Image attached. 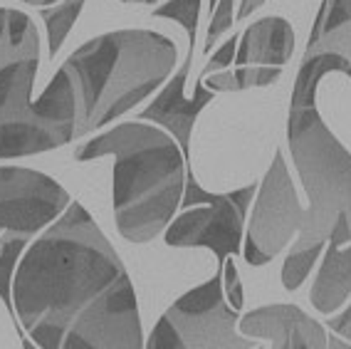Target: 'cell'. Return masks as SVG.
I'll list each match as a JSON object with an SVG mask.
<instances>
[{
    "instance_id": "obj_17",
    "label": "cell",
    "mask_w": 351,
    "mask_h": 349,
    "mask_svg": "<svg viewBox=\"0 0 351 349\" xmlns=\"http://www.w3.org/2000/svg\"><path fill=\"white\" fill-rule=\"evenodd\" d=\"M238 0H218L213 8H210V25H208L206 32V55L215 47L223 35L235 25V20H238Z\"/></svg>"
},
{
    "instance_id": "obj_28",
    "label": "cell",
    "mask_w": 351,
    "mask_h": 349,
    "mask_svg": "<svg viewBox=\"0 0 351 349\" xmlns=\"http://www.w3.org/2000/svg\"><path fill=\"white\" fill-rule=\"evenodd\" d=\"M255 349H263V347H260V344H257V347H255Z\"/></svg>"
},
{
    "instance_id": "obj_12",
    "label": "cell",
    "mask_w": 351,
    "mask_h": 349,
    "mask_svg": "<svg viewBox=\"0 0 351 349\" xmlns=\"http://www.w3.org/2000/svg\"><path fill=\"white\" fill-rule=\"evenodd\" d=\"M240 332L245 337H260L267 330H277L287 337L289 349H329V335L317 319L297 305H267L257 307L240 317Z\"/></svg>"
},
{
    "instance_id": "obj_24",
    "label": "cell",
    "mask_w": 351,
    "mask_h": 349,
    "mask_svg": "<svg viewBox=\"0 0 351 349\" xmlns=\"http://www.w3.org/2000/svg\"><path fill=\"white\" fill-rule=\"evenodd\" d=\"M329 349H351V344H346L339 335H329Z\"/></svg>"
},
{
    "instance_id": "obj_6",
    "label": "cell",
    "mask_w": 351,
    "mask_h": 349,
    "mask_svg": "<svg viewBox=\"0 0 351 349\" xmlns=\"http://www.w3.org/2000/svg\"><path fill=\"white\" fill-rule=\"evenodd\" d=\"M304 218L307 208L302 206L295 183L289 179L285 154L277 149L252 201V216L247 218L243 243L245 262L252 268L272 262L292 243V238L297 240Z\"/></svg>"
},
{
    "instance_id": "obj_14",
    "label": "cell",
    "mask_w": 351,
    "mask_h": 349,
    "mask_svg": "<svg viewBox=\"0 0 351 349\" xmlns=\"http://www.w3.org/2000/svg\"><path fill=\"white\" fill-rule=\"evenodd\" d=\"M30 245V238H20L3 233L0 236V297L5 302L10 317H15L13 305V270L23 258V250Z\"/></svg>"
},
{
    "instance_id": "obj_16",
    "label": "cell",
    "mask_w": 351,
    "mask_h": 349,
    "mask_svg": "<svg viewBox=\"0 0 351 349\" xmlns=\"http://www.w3.org/2000/svg\"><path fill=\"white\" fill-rule=\"evenodd\" d=\"M201 3L203 0H166L163 5L154 10V15L176 20L189 35H195L198 32V18H201Z\"/></svg>"
},
{
    "instance_id": "obj_19",
    "label": "cell",
    "mask_w": 351,
    "mask_h": 349,
    "mask_svg": "<svg viewBox=\"0 0 351 349\" xmlns=\"http://www.w3.org/2000/svg\"><path fill=\"white\" fill-rule=\"evenodd\" d=\"M144 349H186V344H183L181 335H178V330L173 327V322L163 315L156 322V327H154V332H151L149 342H146Z\"/></svg>"
},
{
    "instance_id": "obj_1",
    "label": "cell",
    "mask_w": 351,
    "mask_h": 349,
    "mask_svg": "<svg viewBox=\"0 0 351 349\" xmlns=\"http://www.w3.org/2000/svg\"><path fill=\"white\" fill-rule=\"evenodd\" d=\"M124 280L129 275L117 250L75 201L20 258L15 330L38 349H62L69 327Z\"/></svg>"
},
{
    "instance_id": "obj_22",
    "label": "cell",
    "mask_w": 351,
    "mask_h": 349,
    "mask_svg": "<svg viewBox=\"0 0 351 349\" xmlns=\"http://www.w3.org/2000/svg\"><path fill=\"white\" fill-rule=\"evenodd\" d=\"M267 0H240V5H238V20H247L252 13H257L260 8L265 5Z\"/></svg>"
},
{
    "instance_id": "obj_15",
    "label": "cell",
    "mask_w": 351,
    "mask_h": 349,
    "mask_svg": "<svg viewBox=\"0 0 351 349\" xmlns=\"http://www.w3.org/2000/svg\"><path fill=\"white\" fill-rule=\"evenodd\" d=\"M324 253V245H314V248H289L287 258L282 262V285L285 290L295 293L304 285V280L309 278L312 268L317 265V260Z\"/></svg>"
},
{
    "instance_id": "obj_13",
    "label": "cell",
    "mask_w": 351,
    "mask_h": 349,
    "mask_svg": "<svg viewBox=\"0 0 351 349\" xmlns=\"http://www.w3.org/2000/svg\"><path fill=\"white\" fill-rule=\"evenodd\" d=\"M82 5H84V0H60L52 8H40V18L45 23V30H47V52H50V57L60 52L64 38L80 18Z\"/></svg>"
},
{
    "instance_id": "obj_7",
    "label": "cell",
    "mask_w": 351,
    "mask_h": 349,
    "mask_svg": "<svg viewBox=\"0 0 351 349\" xmlns=\"http://www.w3.org/2000/svg\"><path fill=\"white\" fill-rule=\"evenodd\" d=\"M295 52V30L280 15L255 20L238 38L235 67L201 77L210 92H245L270 87L280 80L282 67Z\"/></svg>"
},
{
    "instance_id": "obj_9",
    "label": "cell",
    "mask_w": 351,
    "mask_h": 349,
    "mask_svg": "<svg viewBox=\"0 0 351 349\" xmlns=\"http://www.w3.org/2000/svg\"><path fill=\"white\" fill-rule=\"evenodd\" d=\"M72 203L47 174L23 166H0V233L32 238L55 223Z\"/></svg>"
},
{
    "instance_id": "obj_29",
    "label": "cell",
    "mask_w": 351,
    "mask_h": 349,
    "mask_svg": "<svg viewBox=\"0 0 351 349\" xmlns=\"http://www.w3.org/2000/svg\"><path fill=\"white\" fill-rule=\"evenodd\" d=\"M0 236H3V233H0Z\"/></svg>"
},
{
    "instance_id": "obj_10",
    "label": "cell",
    "mask_w": 351,
    "mask_h": 349,
    "mask_svg": "<svg viewBox=\"0 0 351 349\" xmlns=\"http://www.w3.org/2000/svg\"><path fill=\"white\" fill-rule=\"evenodd\" d=\"M193 55H195V35H189V55H186V60L169 77V82L161 87V92L151 100V104L144 106L141 114H138L141 122H151V124L169 131L171 137L178 142V146L186 154L189 164H191V134H193L195 119L218 97V94L210 92L203 85V80L195 82L193 97H186V82H189V72L193 67Z\"/></svg>"
},
{
    "instance_id": "obj_11",
    "label": "cell",
    "mask_w": 351,
    "mask_h": 349,
    "mask_svg": "<svg viewBox=\"0 0 351 349\" xmlns=\"http://www.w3.org/2000/svg\"><path fill=\"white\" fill-rule=\"evenodd\" d=\"M351 297V225L346 221L334 228L322 253L319 273L314 278L312 300L319 315H337Z\"/></svg>"
},
{
    "instance_id": "obj_5",
    "label": "cell",
    "mask_w": 351,
    "mask_h": 349,
    "mask_svg": "<svg viewBox=\"0 0 351 349\" xmlns=\"http://www.w3.org/2000/svg\"><path fill=\"white\" fill-rule=\"evenodd\" d=\"M257 183L213 194L198 183L193 168L186 176V194L181 201V216H176L163 231V240L171 248H208L215 253L220 268L230 256L243 253L245 228H247V208L252 206Z\"/></svg>"
},
{
    "instance_id": "obj_21",
    "label": "cell",
    "mask_w": 351,
    "mask_h": 349,
    "mask_svg": "<svg viewBox=\"0 0 351 349\" xmlns=\"http://www.w3.org/2000/svg\"><path fill=\"white\" fill-rule=\"evenodd\" d=\"M326 324H329V330L337 332V335L341 337V339L351 342V305L344 307V310L339 312L337 317H332Z\"/></svg>"
},
{
    "instance_id": "obj_20",
    "label": "cell",
    "mask_w": 351,
    "mask_h": 349,
    "mask_svg": "<svg viewBox=\"0 0 351 349\" xmlns=\"http://www.w3.org/2000/svg\"><path fill=\"white\" fill-rule=\"evenodd\" d=\"M235 52H238V38L232 35V38H228L226 43L213 52V57H210V60L206 63V67H203L201 77L213 75V72H223V69H230V65L235 63Z\"/></svg>"
},
{
    "instance_id": "obj_2",
    "label": "cell",
    "mask_w": 351,
    "mask_h": 349,
    "mask_svg": "<svg viewBox=\"0 0 351 349\" xmlns=\"http://www.w3.org/2000/svg\"><path fill=\"white\" fill-rule=\"evenodd\" d=\"M114 156V218L129 243H149L176 218L186 194L189 159L169 131L151 122H124L77 146V161Z\"/></svg>"
},
{
    "instance_id": "obj_3",
    "label": "cell",
    "mask_w": 351,
    "mask_h": 349,
    "mask_svg": "<svg viewBox=\"0 0 351 349\" xmlns=\"http://www.w3.org/2000/svg\"><path fill=\"white\" fill-rule=\"evenodd\" d=\"M176 63L173 40L141 27L104 32L77 47L62 65L75 92V139L132 112L169 82Z\"/></svg>"
},
{
    "instance_id": "obj_23",
    "label": "cell",
    "mask_w": 351,
    "mask_h": 349,
    "mask_svg": "<svg viewBox=\"0 0 351 349\" xmlns=\"http://www.w3.org/2000/svg\"><path fill=\"white\" fill-rule=\"evenodd\" d=\"M260 339H270L272 344H275V349H289V342H287V337L282 335V332H277V330H267L260 335Z\"/></svg>"
},
{
    "instance_id": "obj_25",
    "label": "cell",
    "mask_w": 351,
    "mask_h": 349,
    "mask_svg": "<svg viewBox=\"0 0 351 349\" xmlns=\"http://www.w3.org/2000/svg\"><path fill=\"white\" fill-rule=\"evenodd\" d=\"M23 3H27V5H35V8H52V5H57L60 0H23Z\"/></svg>"
},
{
    "instance_id": "obj_18",
    "label": "cell",
    "mask_w": 351,
    "mask_h": 349,
    "mask_svg": "<svg viewBox=\"0 0 351 349\" xmlns=\"http://www.w3.org/2000/svg\"><path fill=\"white\" fill-rule=\"evenodd\" d=\"M220 280H223V295H226L228 305L240 312L245 305V295H243V282H240L238 268H235L232 258H228L226 265L220 268Z\"/></svg>"
},
{
    "instance_id": "obj_26",
    "label": "cell",
    "mask_w": 351,
    "mask_h": 349,
    "mask_svg": "<svg viewBox=\"0 0 351 349\" xmlns=\"http://www.w3.org/2000/svg\"><path fill=\"white\" fill-rule=\"evenodd\" d=\"M121 3H136V5H156L158 0H121Z\"/></svg>"
},
{
    "instance_id": "obj_8",
    "label": "cell",
    "mask_w": 351,
    "mask_h": 349,
    "mask_svg": "<svg viewBox=\"0 0 351 349\" xmlns=\"http://www.w3.org/2000/svg\"><path fill=\"white\" fill-rule=\"evenodd\" d=\"M166 317L181 335L186 349H255L250 337L238 332V310L228 305L223 280L215 273L210 280L193 287L166 310Z\"/></svg>"
},
{
    "instance_id": "obj_27",
    "label": "cell",
    "mask_w": 351,
    "mask_h": 349,
    "mask_svg": "<svg viewBox=\"0 0 351 349\" xmlns=\"http://www.w3.org/2000/svg\"><path fill=\"white\" fill-rule=\"evenodd\" d=\"M215 3H218V0H210V8H213V5H215Z\"/></svg>"
},
{
    "instance_id": "obj_4",
    "label": "cell",
    "mask_w": 351,
    "mask_h": 349,
    "mask_svg": "<svg viewBox=\"0 0 351 349\" xmlns=\"http://www.w3.org/2000/svg\"><path fill=\"white\" fill-rule=\"evenodd\" d=\"M40 65V35L32 18L0 8V159L60 149L75 139L77 104L62 67L32 100Z\"/></svg>"
}]
</instances>
